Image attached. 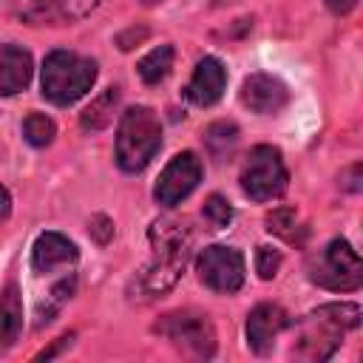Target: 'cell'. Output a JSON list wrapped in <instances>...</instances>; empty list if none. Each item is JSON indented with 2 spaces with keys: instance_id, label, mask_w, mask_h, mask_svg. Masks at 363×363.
<instances>
[{
  "instance_id": "9",
  "label": "cell",
  "mask_w": 363,
  "mask_h": 363,
  "mask_svg": "<svg viewBox=\"0 0 363 363\" xmlns=\"http://www.w3.org/2000/svg\"><path fill=\"white\" fill-rule=\"evenodd\" d=\"M201 173H204L201 159H199L193 150L176 153V156L164 164V170L159 173L156 184H153V199H156V204H162V207H176V204H182V201L199 187Z\"/></svg>"
},
{
  "instance_id": "25",
  "label": "cell",
  "mask_w": 363,
  "mask_h": 363,
  "mask_svg": "<svg viewBox=\"0 0 363 363\" xmlns=\"http://www.w3.org/2000/svg\"><path fill=\"white\" fill-rule=\"evenodd\" d=\"M91 233L96 235L99 244H105V241L113 235V224H111V218H108V216H94V218H91Z\"/></svg>"
},
{
  "instance_id": "19",
  "label": "cell",
  "mask_w": 363,
  "mask_h": 363,
  "mask_svg": "<svg viewBox=\"0 0 363 363\" xmlns=\"http://www.w3.org/2000/svg\"><path fill=\"white\" fill-rule=\"evenodd\" d=\"M267 230L272 235H281L289 244H301L306 235V227H301L298 213L292 207H275L272 213H267Z\"/></svg>"
},
{
  "instance_id": "11",
  "label": "cell",
  "mask_w": 363,
  "mask_h": 363,
  "mask_svg": "<svg viewBox=\"0 0 363 363\" xmlns=\"http://www.w3.org/2000/svg\"><path fill=\"white\" fill-rule=\"evenodd\" d=\"M238 96H241V105L250 108L252 113H258V116H275L278 111L286 108V102H289V88H286L284 79L258 71V74H250V77L241 82Z\"/></svg>"
},
{
  "instance_id": "21",
  "label": "cell",
  "mask_w": 363,
  "mask_h": 363,
  "mask_svg": "<svg viewBox=\"0 0 363 363\" xmlns=\"http://www.w3.org/2000/svg\"><path fill=\"white\" fill-rule=\"evenodd\" d=\"M74 289H77V275L62 278V281L45 295V301L37 303V326H45L48 320H54V315H57V312L62 309V303L74 295Z\"/></svg>"
},
{
  "instance_id": "5",
  "label": "cell",
  "mask_w": 363,
  "mask_h": 363,
  "mask_svg": "<svg viewBox=\"0 0 363 363\" xmlns=\"http://www.w3.org/2000/svg\"><path fill=\"white\" fill-rule=\"evenodd\" d=\"M153 332L164 337L170 346H176L182 354H190L196 360H210L218 346L213 320L196 309H176V312L162 315Z\"/></svg>"
},
{
  "instance_id": "29",
  "label": "cell",
  "mask_w": 363,
  "mask_h": 363,
  "mask_svg": "<svg viewBox=\"0 0 363 363\" xmlns=\"http://www.w3.org/2000/svg\"><path fill=\"white\" fill-rule=\"evenodd\" d=\"M9 216H11V196H9V190L0 184V224H6Z\"/></svg>"
},
{
  "instance_id": "2",
  "label": "cell",
  "mask_w": 363,
  "mask_h": 363,
  "mask_svg": "<svg viewBox=\"0 0 363 363\" xmlns=\"http://www.w3.org/2000/svg\"><path fill=\"white\" fill-rule=\"evenodd\" d=\"M357 326H360L357 303H323L298 323V343L292 346V354L312 363L329 360L340 349L343 335Z\"/></svg>"
},
{
  "instance_id": "26",
  "label": "cell",
  "mask_w": 363,
  "mask_h": 363,
  "mask_svg": "<svg viewBox=\"0 0 363 363\" xmlns=\"http://www.w3.org/2000/svg\"><path fill=\"white\" fill-rule=\"evenodd\" d=\"M74 343V332H68V335H62V337H57L54 340V346H48V349H43V352H37L34 354V360H51L54 354H60L62 349H68Z\"/></svg>"
},
{
  "instance_id": "3",
  "label": "cell",
  "mask_w": 363,
  "mask_h": 363,
  "mask_svg": "<svg viewBox=\"0 0 363 363\" xmlns=\"http://www.w3.org/2000/svg\"><path fill=\"white\" fill-rule=\"evenodd\" d=\"M94 82H96V62L77 51L57 48L43 62V77H40L43 96L60 108L82 99L94 88Z\"/></svg>"
},
{
  "instance_id": "30",
  "label": "cell",
  "mask_w": 363,
  "mask_h": 363,
  "mask_svg": "<svg viewBox=\"0 0 363 363\" xmlns=\"http://www.w3.org/2000/svg\"><path fill=\"white\" fill-rule=\"evenodd\" d=\"M326 6H329V11H335V14H349L354 6H357V0H323Z\"/></svg>"
},
{
  "instance_id": "18",
  "label": "cell",
  "mask_w": 363,
  "mask_h": 363,
  "mask_svg": "<svg viewBox=\"0 0 363 363\" xmlns=\"http://www.w3.org/2000/svg\"><path fill=\"white\" fill-rule=\"evenodd\" d=\"M170 68H173V45H170V43H162V45L150 48V51L136 62V71H139L142 82H147V85L162 82V79L170 74Z\"/></svg>"
},
{
  "instance_id": "7",
  "label": "cell",
  "mask_w": 363,
  "mask_h": 363,
  "mask_svg": "<svg viewBox=\"0 0 363 363\" xmlns=\"http://www.w3.org/2000/svg\"><path fill=\"white\" fill-rule=\"evenodd\" d=\"M241 190L252 201H272L286 193L289 173L284 164V156L272 145H255L241 167Z\"/></svg>"
},
{
  "instance_id": "16",
  "label": "cell",
  "mask_w": 363,
  "mask_h": 363,
  "mask_svg": "<svg viewBox=\"0 0 363 363\" xmlns=\"http://www.w3.org/2000/svg\"><path fill=\"white\" fill-rule=\"evenodd\" d=\"M23 332V295L14 281L0 289V354H6Z\"/></svg>"
},
{
  "instance_id": "4",
  "label": "cell",
  "mask_w": 363,
  "mask_h": 363,
  "mask_svg": "<svg viewBox=\"0 0 363 363\" xmlns=\"http://www.w3.org/2000/svg\"><path fill=\"white\" fill-rule=\"evenodd\" d=\"M162 147V122L145 108H128L116 128V164L125 173H142Z\"/></svg>"
},
{
  "instance_id": "1",
  "label": "cell",
  "mask_w": 363,
  "mask_h": 363,
  "mask_svg": "<svg viewBox=\"0 0 363 363\" xmlns=\"http://www.w3.org/2000/svg\"><path fill=\"white\" fill-rule=\"evenodd\" d=\"M190 230L184 221L176 218H162L153 221L150 227V258L136 275V289L145 298L164 295L167 289L176 286L182 278L187 261H190Z\"/></svg>"
},
{
  "instance_id": "12",
  "label": "cell",
  "mask_w": 363,
  "mask_h": 363,
  "mask_svg": "<svg viewBox=\"0 0 363 363\" xmlns=\"http://www.w3.org/2000/svg\"><path fill=\"white\" fill-rule=\"evenodd\" d=\"M292 323V318L278 306V303H258L247 315V346L255 354H269L275 346V337Z\"/></svg>"
},
{
  "instance_id": "28",
  "label": "cell",
  "mask_w": 363,
  "mask_h": 363,
  "mask_svg": "<svg viewBox=\"0 0 363 363\" xmlns=\"http://www.w3.org/2000/svg\"><path fill=\"white\" fill-rule=\"evenodd\" d=\"M145 37H147V28H139V31H136V28H130V31L119 34V40H116V43H119V48H122V51H128V48H130V40H136V43H139V40H145Z\"/></svg>"
},
{
  "instance_id": "23",
  "label": "cell",
  "mask_w": 363,
  "mask_h": 363,
  "mask_svg": "<svg viewBox=\"0 0 363 363\" xmlns=\"http://www.w3.org/2000/svg\"><path fill=\"white\" fill-rule=\"evenodd\" d=\"M201 216H204V221H207L210 227L224 230V227H230V221H233V207H230V201H227L224 196L213 193V196H207V201H204V207H201Z\"/></svg>"
},
{
  "instance_id": "10",
  "label": "cell",
  "mask_w": 363,
  "mask_h": 363,
  "mask_svg": "<svg viewBox=\"0 0 363 363\" xmlns=\"http://www.w3.org/2000/svg\"><path fill=\"white\" fill-rule=\"evenodd\" d=\"M99 0H9L17 20L28 26H71L88 17Z\"/></svg>"
},
{
  "instance_id": "14",
  "label": "cell",
  "mask_w": 363,
  "mask_h": 363,
  "mask_svg": "<svg viewBox=\"0 0 363 363\" xmlns=\"http://www.w3.org/2000/svg\"><path fill=\"white\" fill-rule=\"evenodd\" d=\"M77 258H79L77 244H74L68 235L54 233V230L40 233L37 241H34V247H31V269H34L37 275H48V272H54L57 267L77 264Z\"/></svg>"
},
{
  "instance_id": "13",
  "label": "cell",
  "mask_w": 363,
  "mask_h": 363,
  "mask_svg": "<svg viewBox=\"0 0 363 363\" xmlns=\"http://www.w3.org/2000/svg\"><path fill=\"white\" fill-rule=\"evenodd\" d=\"M227 88V68L218 57H201L193 68V77L184 88V96L196 108H210L224 96Z\"/></svg>"
},
{
  "instance_id": "24",
  "label": "cell",
  "mask_w": 363,
  "mask_h": 363,
  "mask_svg": "<svg viewBox=\"0 0 363 363\" xmlns=\"http://www.w3.org/2000/svg\"><path fill=\"white\" fill-rule=\"evenodd\" d=\"M281 264H284L281 250L267 247V244H261V247L255 250V272H258V278H261V281H272V278L278 275Z\"/></svg>"
},
{
  "instance_id": "22",
  "label": "cell",
  "mask_w": 363,
  "mask_h": 363,
  "mask_svg": "<svg viewBox=\"0 0 363 363\" xmlns=\"http://www.w3.org/2000/svg\"><path fill=\"white\" fill-rule=\"evenodd\" d=\"M23 136H26V142H28L31 147H45V145L54 142L57 125H54L51 116L40 113V111H31V113L23 119Z\"/></svg>"
},
{
  "instance_id": "31",
  "label": "cell",
  "mask_w": 363,
  "mask_h": 363,
  "mask_svg": "<svg viewBox=\"0 0 363 363\" xmlns=\"http://www.w3.org/2000/svg\"><path fill=\"white\" fill-rule=\"evenodd\" d=\"M142 3H147V6H150V3H162V0H142Z\"/></svg>"
},
{
  "instance_id": "27",
  "label": "cell",
  "mask_w": 363,
  "mask_h": 363,
  "mask_svg": "<svg viewBox=\"0 0 363 363\" xmlns=\"http://www.w3.org/2000/svg\"><path fill=\"white\" fill-rule=\"evenodd\" d=\"M340 187L349 190V193H357L360 190V164H352L349 170L340 173Z\"/></svg>"
},
{
  "instance_id": "15",
  "label": "cell",
  "mask_w": 363,
  "mask_h": 363,
  "mask_svg": "<svg viewBox=\"0 0 363 363\" xmlns=\"http://www.w3.org/2000/svg\"><path fill=\"white\" fill-rule=\"evenodd\" d=\"M31 74H34V62L23 45L14 43L0 45V96H14L26 91Z\"/></svg>"
},
{
  "instance_id": "8",
  "label": "cell",
  "mask_w": 363,
  "mask_h": 363,
  "mask_svg": "<svg viewBox=\"0 0 363 363\" xmlns=\"http://www.w3.org/2000/svg\"><path fill=\"white\" fill-rule=\"evenodd\" d=\"M196 275L207 289L233 295L244 286V255L241 250L224 244L204 247L196 258Z\"/></svg>"
},
{
  "instance_id": "17",
  "label": "cell",
  "mask_w": 363,
  "mask_h": 363,
  "mask_svg": "<svg viewBox=\"0 0 363 363\" xmlns=\"http://www.w3.org/2000/svg\"><path fill=\"white\" fill-rule=\"evenodd\" d=\"M119 105V88H108L102 91L96 99H91V105L79 113V125L91 133L96 130H105L111 122H113V111Z\"/></svg>"
},
{
  "instance_id": "20",
  "label": "cell",
  "mask_w": 363,
  "mask_h": 363,
  "mask_svg": "<svg viewBox=\"0 0 363 363\" xmlns=\"http://www.w3.org/2000/svg\"><path fill=\"white\" fill-rule=\"evenodd\" d=\"M204 145L213 153V159H227L238 145V128L233 122H213L204 130Z\"/></svg>"
},
{
  "instance_id": "6",
  "label": "cell",
  "mask_w": 363,
  "mask_h": 363,
  "mask_svg": "<svg viewBox=\"0 0 363 363\" xmlns=\"http://www.w3.org/2000/svg\"><path fill=\"white\" fill-rule=\"evenodd\" d=\"M309 281L332 289V292H352L363 284V264L357 250L346 238H332L323 250H318L309 264Z\"/></svg>"
}]
</instances>
